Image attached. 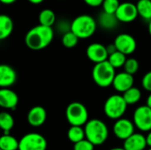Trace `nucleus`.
I'll return each instance as SVG.
<instances>
[{
    "label": "nucleus",
    "mask_w": 151,
    "mask_h": 150,
    "mask_svg": "<svg viewBox=\"0 0 151 150\" xmlns=\"http://www.w3.org/2000/svg\"><path fill=\"white\" fill-rule=\"evenodd\" d=\"M27 122L33 127L42 126L47 118L46 110L42 106H35L31 108L27 113Z\"/></svg>",
    "instance_id": "obj_16"
},
{
    "label": "nucleus",
    "mask_w": 151,
    "mask_h": 150,
    "mask_svg": "<svg viewBox=\"0 0 151 150\" xmlns=\"http://www.w3.org/2000/svg\"><path fill=\"white\" fill-rule=\"evenodd\" d=\"M116 69L109 63L108 60L95 64L92 69V79L100 88H108L112 85L113 79L116 75Z\"/></svg>",
    "instance_id": "obj_4"
},
{
    "label": "nucleus",
    "mask_w": 151,
    "mask_h": 150,
    "mask_svg": "<svg viewBox=\"0 0 151 150\" xmlns=\"http://www.w3.org/2000/svg\"><path fill=\"white\" fill-rule=\"evenodd\" d=\"M122 94H123L122 95L125 101L127 102L128 105H134L139 103V101L142 98V91L138 88L134 87V86Z\"/></svg>",
    "instance_id": "obj_22"
},
{
    "label": "nucleus",
    "mask_w": 151,
    "mask_h": 150,
    "mask_svg": "<svg viewBox=\"0 0 151 150\" xmlns=\"http://www.w3.org/2000/svg\"><path fill=\"white\" fill-rule=\"evenodd\" d=\"M97 22L89 14H81L71 22V31L73 32L79 39H88L96 31Z\"/></svg>",
    "instance_id": "obj_3"
},
{
    "label": "nucleus",
    "mask_w": 151,
    "mask_h": 150,
    "mask_svg": "<svg viewBox=\"0 0 151 150\" xmlns=\"http://www.w3.org/2000/svg\"><path fill=\"white\" fill-rule=\"evenodd\" d=\"M147 147L146 136L140 133H134L124 141L123 145L126 150H144Z\"/></svg>",
    "instance_id": "obj_17"
},
{
    "label": "nucleus",
    "mask_w": 151,
    "mask_h": 150,
    "mask_svg": "<svg viewBox=\"0 0 151 150\" xmlns=\"http://www.w3.org/2000/svg\"><path fill=\"white\" fill-rule=\"evenodd\" d=\"M29 3L33 4H42L44 0H27Z\"/></svg>",
    "instance_id": "obj_36"
},
{
    "label": "nucleus",
    "mask_w": 151,
    "mask_h": 150,
    "mask_svg": "<svg viewBox=\"0 0 151 150\" xmlns=\"http://www.w3.org/2000/svg\"><path fill=\"white\" fill-rule=\"evenodd\" d=\"M19 103L18 95L10 88H0V107L15 110Z\"/></svg>",
    "instance_id": "obj_14"
},
{
    "label": "nucleus",
    "mask_w": 151,
    "mask_h": 150,
    "mask_svg": "<svg viewBox=\"0 0 151 150\" xmlns=\"http://www.w3.org/2000/svg\"><path fill=\"white\" fill-rule=\"evenodd\" d=\"M142 88L148 91V92H151V71L146 72L142 80Z\"/></svg>",
    "instance_id": "obj_31"
},
{
    "label": "nucleus",
    "mask_w": 151,
    "mask_h": 150,
    "mask_svg": "<svg viewBox=\"0 0 151 150\" xmlns=\"http://www.w3.org/2000/svg\"><path fill=\"white\" fill-rule=\"evenodd\" d=\"M96 22L97 25H99L104 30H113L119 23L115 13H109L104 11L99 13Z\"/></svg>",
    "instance_id": "obj_18"
},
{
    "label": "nucleus",
    "mask_w": 151,
    "mask_h": 150,
    "mask_svg": "<svg viewBox=\"0 0 151 150\" xmlns=\"http://www.w3.org/2000/svg\"><path fill=\"white\" fill-rule=\"evenodd\" d=\"M0 150H2V149H0Z\"/></svg>",
    "instance_id": "obj_41"
},
{
    "label": "nucleus",
    "mask_w": 151,
    "mask_h": 150,
    "mask_svg": "<svg viewBox=\"0 0 151 150\" xmlns=\"http://www.w3.org/2000/svg\"><path fill=\"white\" fill-rule=\"evenodd\" d=\"M114 44L117 48V50L124 53L127 56L133 54L137 48L135 38L127 33L118 34L114 40Z\"/></svg>",
    "instance_id": "obj_9"
},
{
    "label": "nucleus",
    "mask_w": 151,
    "mask_h": 150,
    "mask_svg": "<svg viewBox=\"0 0 151 150\" xmlns=\"http://www.w3.org/2000/svg\"><path fill=\"white\" fill-rule=\"evenodd\" d=\"M14 28L12 19L6 14H0V41L8 38Z\"/></svg>",
    "instance_id": "obj_19"
},
{
    "label": "nucleus",
    "mask_w": 151,
    "mask_h": 150,
    "mask_svg": "<svg viewBox=\"0 0 151 150\" xmlns=\"http://www.w3.org/2000/svg\"><path fill=\"white\" fill-rule=\"evenodd\" d=\"M127 58V55H125L124 53L119 50H116L115 52L109 55L107 60L115 69H118V68H121L124 66Z\"/></svg>",
    "instance_id": "obj_26"
},
{
    "label": "nucleus",
    "mask_w": 151,
    "mask_h": 150,
    "mask_svg": "<svg viewBox=\"0 0 151 150\" xmlns=\"http://www.w3.org/2000/svg\"><path fill=\"white\" fill-rule=\"evenodd\" d=\"M139 66H140V65H139V62L137 59H135L134 57H129V58H127L123 68H124L125 72H127L132 75H134L139 71Z\"/></svg>",
    "instance_id": "obj_28"
},
{
    "label": "nucleus",
    "mask_w": 151,
    "mask_h": 150,
    "mask_svg": "<svg viewBox=\"0 0 151 150\" xmlns=\"http://www.w3.org/2000/svg\"><path fill=\"white\" fill-rule=\"evenodd\" d=\"M133 122L141 132L151 131V108L148 105L137 107L133 115Z\"/></svg>",
    "instance_id": "obj_8"
},
{
    "label": "nucleus",
    "mask_w": 151,
    "mask_h": 150,
    "mask_svg": "<svg viewBox=\"0 0 151 150\" xmlns=\"http://www.w3.org/2000/svg\"><path fill=\"white\" fill-rule=\"evenodd\" d=\"M148 150H151V148H150V149H149Z\"/></svg>",
    "instance_id": "obj_40"
},
{
    "label": "nucleus",
    "mask_w": 151,
    "mask_h": 150,
    "mask_svg": "<svg viewBox=\"0 0 151 150\" xmlns=\"http://www.w3.org/2000/svg\"><path fill=\"white\" fill-rule=\"evenodd\" d=\"M115 15L119 22H123V23L133 22L138 17L136 4L132 2L120 3L118 10L115 12Z\"/></svg>",
    "instance_id": "obj_10"
},
{
    "label": "nucleus",
    "mask_w": 151,
    "mask_h": 150,
    "mask_svg": "<svg viewBox=\"0 0 151 150\" xmlns=\"http://www.w3.org/2000/svg\"><path fill=\"white\" fill-rule=\"evenodd\" d=\"M88 58L94 64H97L108 59L109 54L106 46L100 42H94L88 46L86 50Z\"/></svg>",
    "instance_id": "obj_12"
},
{
    "label": "nucleus",
    "mask_w": 151,
    "mask_h": 150,
    "mask_svg": "<svg viewBox=\"0 0 151 150\" xmlns=\"http://www.w3.org/2000/svg\"><path fill=\"white\" fill-rule=\"evenodd\" d=\"M119 4V0H104L101 6L103 7L104 11L109 13H115Z\"/></svg>",
    "instance_id": "obj_29"
},
{
    "label": "nucleus",
    "mask_w": 151,
    "mask_h": 150,
    "mask_svg": "<svg viewBox=\"0 0 151 150\" xmlns=\"http://www.w3.org/2000/svg\"><path fill=\"white\" fill-rule=\"evenodd\" d=\"M146 142H147V146L151 148V131L148 132V134L146 136Z\"/></svg>",
    "instance_id": "obj_34"
},
{
    "label": "nucleus",
    "mask_w": 151,
    "mask_h": 150,
    "mask_svg": "<svg viewBox=\"0 0 151 150\" xmlns=\"http://www.w3.org/2000/svg\"><path fill=\"white\" fill-rule=\"evenodd\" d=\"M146 105H148L150 108H151V92H150V94L149 95L148 98H147V103H146Z\"/></svg>",
    "instance_id": "obj_37"
},
{
    "label": "nucleus",
    "mask_w": 151,
    "mask_h": 150,
    "mask_svg": "<svg viewBox=\"0 0 151 150\" xmlns=\"http://www.w3.org/2000/svg\"><path fill=\"white\" fill-rule=\"evenodd\" d=\"M0 4H1V3H0Z\"/></svg>",
    "instance_id": "obj_42"
},
{
    "label": "nucleus",
    "mask_w": 151,
    "mask_h": 150,
    "mask_svg": "<svg viewBox=\"0 0 151 150\" xmlns=\"http://www.w3.org/2000/svg\"><path fill=\"white\" fill-rule=\"evenodd\" d=\"M148 30H149V34L151 36V19L149 21V25H148Z\"/></svg>",
    "instance_id": "obj_38"
},
{
    "label": "nucleus",
    "mask_w": 151,
    "mask_h": 150,
    "mask_svg": "<svg viewBox=\"0 0 151 150\" xmlns=\"http://www.w3.org/2000/svg\"><path fill=\"white\" fill-rule=\"evenodd\" d=\"M134 75L124 71L116 73L111 86L117 92L124 93L125 91L132 88L134 86Z\"/></svg>",
    "instance_id": "obj_13"
},
{
    "label": "nucleus",
    "mask_w": 151,
    "mask_h": 150,
    "mask_svg": "<svg viewBox=\"0 0 151 150\" xmlns=\"http://www.w3.org/2000/svg\"><path fill=\"white\" fill-rule=\"evenodd\" d=\"M128 104L125 101L123 95L115 94L109 96L104 105V111L110 119L117 120L124 116Z\"/></svg>",
    "instance_id": "obj_5"
},
{
    "label": "nucleus",
    "mask_w": 151,
    "mask_h": 150,
    "mask_svg": "<svg viewBox=\"0 0 151 150\" xmlns=\"http://www.w3.org/2000/svg\"><path fill=\"white\" fill-rule=\"evenodd\" d=\"M67 137L69 141L73 144L78 141H81V140L86 138L84 128L80 126H71L67 132Z\"/></svg>",
    "instance_id": "obj_25"
},
{
    "label": "nucleus",
    "mask_w": 151,
    "mask_h": 150,
    "mask_svg": "<svg viewBox=\"0 0 151 150\" xmlns=\"http://www.w3.org/2000/svg\"><path fill=\"white\" fill-rule=\"evenodd\" d=\"M84 3L90 6V7H98V6H101L104 0H83Z\"/></svg>",
    "instance_id": "obj_32"
},
{
    "label": "nucleus",
    "mask_w": 151,
    "mask_h": 150,
    "mask_svg": "<svg viewBox=\"0 0 151 150\" xmlns=\"http://www.w3.org/2000/svg\"><path fill=\"white\" fill-rule=\"evenodd\" d=\"M138 16L145 20L151 19V0H137L135 4Z\"/></svg>",
    "instance_id": "obj_20"
},
{
    "label": "nucleus",
    "mask_w": 151,
    "mask_h": 150,
    "mask_svg": "<svg viewBox=\"0 0 151 150\" xmlns=\"http://www.w3.org/2000/svg\"><path fill=\"white\" fill-rule=\"evenodd\" d=\"M79 37L71 30L63 34L62 36V44L67 48V49H72L73 47H75L78 42H79Z\"/></svg>",
    "instance_id": "obj_27"
},
{
    "label": "nucleus",
    "mask_w": 151,
    "mask_h": 150,
    "mask_svg": "<svg viewBox=\"0 0 151 150\" xmlns=\"http://www.w3.org/2000/svg\"><path fill=\"white\" fill-rule=\"evenodd\" d=\"M0 149L2 150H18L19 149V141L8 134H4L0 136Z\"/></svg>",
    "instance_id": "obj_23"
},
{
    "label": "nucleus",
    "mask_w": 151,
    "mask_h": 150,
    "mask_svg": "<svg viewBox=\"0 0 151 150\" xmlns=\"http://www.w3.org/2000/svg\"><path fill=\"white\" fill-rule=\"evenodd\" d=\"M54 38L52 27L37 25L27 31L25 35V44L32 50H41L48 47Z\"/></svg>",
    "instance_id": "obj_1"
},
{
    "label": "nucleus",
    "mask_w": 151,
    "mask_h": 150,
    "mask_svg": "<svg viewBox=\"0 0 151 150\" xmlns=\"http://www.w3.org/2000/svg\"><path fill=\"white\" fill-rule=\"evenodd\" d=\"M14 126L13 117L6 111L0 112V129L4 131V134H8Z\"/></svg>",
    "instance_id": "obj_24"
},
{
    "label": "nucleus",
    "mask_w": 151,
    "mask_h": 150,
    "mask_svg": "<svg viewBox=\"0 0 151 150\" xmlns=\"http://www.w3.org/2000/svg\"><path fill=\"white\" fill-rule=\"evenodd\" d=\"M110 150H126L124 148H113V149H111Z\"/></svg>",
    "instance_id": "obj_39"
},
{
    "label": "nucleus",
    "mask_w": 151,
    "mask_h": 150,
    "mask_svg": "<svg viewBox=\"0 0 151 150\" xmlns=\"http://www.w3.org/2000/svg\"><path fill=\"white\" fill-rule=\"evenodd\" d=\"M17 0H0V3L1 4H12L13 3H15Z\"/></svg>",
    "instance_id": "obj_35"
},
{
    "label": "nucleus",
    "mask_w": 151,
    "mask_h": 150,
    "mask_svg": "<svg viewBox=\"0 0 151 150\" xmlns=\"http://www.w3.org/2000/svg\"><path fill=\"white\" fill-rule=\"evenodd\" d=\"M106 49H107V51H108V54L109 55L111 54V53H113V52H115L117 50V48H116L114 42L111 43V44H109L108 46H106Z\"/></svg>",
    "instance_id": "obj_33"
},
{
    "label": "nucleus",
    "mask_w": 151,
    "mask_h": 150,
    "mask_svg": "<svg viewBox=\"0 0 151 150\" xmlns=\"http://www.w3.org/2000/svg\"><path fill=\"white\" fill-rule=\"evenodd\" d=\"M38 21L41 25L52 27L56 23V14L51 9H43L38 15Z\"/></svg>",
    "instance_id": "obj_21"
},
{
    "label": "nucleus",
    "mask_w": 151,
    "mask_h": 150,
    "mask_svg": "<svg viewBox=\"0 0 151 150\" xmlns=\"http://www.w3.org/2000/svg\"><path fill=\"white\" fill-rule=\"evenodd\" d=\"M94 149L95 145L86 138L81 140V141L74 143L73 145V150H94Z\"/></svg>",
    "instance_id": "obj_30"
},
{
    "label": "nucleus",
    "mask_w": 151,
    "mask_h": 150,
    "mask_svg": "<svg viewBox=\"0 0 151 150\" xmlns=\"http://www.w3.org/2000/svg\"><path fill=\"white\" fill-rule=\"evenodd\" d=\"M65 117L71 126H82L88 120V111L83 103L73 102L66 107Z\"/></svg>",
    "instance_id": "obj_6"
},
{
    "label": "nucleus",
    "mask_w": 151,
    "mask_h": 150,
    "mask_svg": "<svg viewBox=\"0 0 151 150\" xmlns=\"http://www.w3.org/2000/svg\"><path fill=\"white\" fill-rule=\"evenodd\" d=\"M134 128L135 126L133 121L127 118H120L115 121L112 127V132L119 140L125 141L134 133Z\"/></svg>",
    "instance_id": "obj_11"
},
{
    "label": "nucleus",
    "mask_w": 151,
    "mask_h": 150,
    "mask_svg": "<svg viewBox=\"0 0 151 150\" xmlns=\"http://www.w3.org/2000/svg\"><path fill=\"white\" fill-rule=\"evenodd\" d=\"M47 141L40 133H30L25 134L19 141L18 150H46Z\"/></svg>",
    "instance_id": "obj_7"
},
{
    "label": "nucleus",
    "mask_w": 151,
    "mask_h": 150,
    "mask_svg": "<svg viewBox=\"0 0 151 150\" xmlns=\"http://www.w3.org/2000/svg\"><path fill=\"white\" fill-rule=\"evenodd\" d=\"M17 80L16 71L9 65L0 64V88H11Z\"/></svg>",
    "instance_id": "obj_15"
},
{
    "label": "nucleus",
    "mask_w": 151,
    "mask_h": 150,
    "mask_svg": "<svg viewBox=\"0 0 151 150\" xmlns=\"http://www.w3.org/2000/svg\"><path fill=\"white\" fill-rule=\"evenodd\" d=\"M84 131L86 139L95 146L103 145L109 137V129L106 124L98 118L88 120L84 125Z\"/></svg>",
    "instance_id": "obj_2"
}]
</instances>
